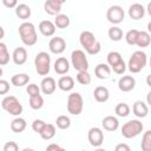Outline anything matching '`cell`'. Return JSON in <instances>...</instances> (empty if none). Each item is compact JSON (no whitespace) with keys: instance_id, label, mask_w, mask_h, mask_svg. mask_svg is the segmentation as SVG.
<instances>
[{"instance_id":"obj_1","label":"cell","mask_w":151,"mask_h":151,"mask_svg":"<svg viewBox=\"0 0 151 151\" xmlns=\"http://www.w3.org/2000/svg\"><path fill=\"white\" fill-rule=\"evenodd\" d=\"M79 42H80L81 47H84L85 52L91 55L98 54L101 50L100 42L97 40V38L94 37V34L91 31H83L79 35Z\"/></svg>"},{"instance_id":"obj_2","label":"cell","mask_w":151,"mask_h":151,"mask_svg":"<svg viewBox=\"0 0 151 151\" xmlns=\"http://www.w3.org/2000/svg\"><path fill=\"white\" fill-rule=\"evenodd\" d=\"M18 31H19V35H20L21 41L26 46H33V45L37 44V41H38V34H37L35 26L32 22L24 21L22 24H20Z\"/></svg>"},{"instance_id":"obj_3","label":"cell","mask_w":151,"mask_h":151,"mask_svg":"<svg viewBox=\"0 0 151 151\" xmlns=\"http://www.w3.org/2000/svg\"><path fill=\"white\" fill-rule=\"evenodd\" d=\"M147 64V55L144 51H136L131 54L129 63H127V68L131 73H138L140 72Z\"/></svg>"},{"instance_id":"obj_4","label":"cell","mask_w":151,"mask_h":151,"mask_svg":"<svg viewBox=\"0 0 151 151\" xmlns=\"http://www.w3.org/2000/svg\"><path fill=\"white\" fill-rule=\"evenodd\" d=\"M143 129H144V125L139 119H131L122 126L120 132L124 138L131 139V138H134L138 134H140L143 132Z\"/></svg>"},{"instance_id":"obj_5","label":"cell","mask_w":151,"mask_h":151,"mask_svg":"<svg viewBox=\"0 0 151 151\" xmlns=\"http://www.w3.org/2000/svg\"><path fill=\"white\" fill-rule=\"evenodd\" d=\"M34 66H35V71L39 76L47 77V74L50 73V70H51V55L44 51L37 53V55L34 58Z\"/></svg>"},{"instance_id":"obj_6","label":"cell","mask_w":151,"mask_h":151,"mask_svg":"<svg viewBox=\"0 0 151 151\" xmlns=\"http://www.w3.org/2000/svg\"><path fill=\"white\" fill-rule=\"evenodd\" d=\"M1 107L2 110H5L7 113L19 117L22 113V104L19 101V99L15 96H6L4 97V99L1 100Z\"/></svg>"},{"instance_id":"obj_7","label":"cell","mask_w":151,"mask_h":151,"mask_svg":"<svg viewBox=\"0 0 151 151\" xmlns=\"http://www.w3.org/2000/svg\"><path fill=\"white\" fill-rule=\"evenodd\" d=\"M66 107H67L68 113H71L72 116H79L84 109V100H83L81 94L79 92L70 93L67 97Z\"/></svg>"},{"instance_id":"obj_8","label":"cell","mask_w":151,"mask_h":151,"mask_svg":"<svg viewBox=\"0 0 151 151\" xmlns=\"http://www.w3.org/2000/svg\"><path fill=\"white\" fill-rule=\"evenodd\" d=\"M71 63L74 70L78 72L87 71L88 70V60L83 50H74L71 53Z\"/></svg>"},{"instance_id":"obj_9","label":"cell","mask_w":151,"mask_h":151,"mask_svg":"<svg viewBox=\"0 0 151 151\" xmlns=\"http://www.w3.org/2000/svg\"><path fill=\"white\" fill-rule=\"evenodd\" d=\"M124 18H125V12H124L123 7L119 5H112L106 11V19L109 22H111L113 25H118V24L123 22Z\"/></svg>"},{"instance_id":"obj_10","label":"cell","mask_w":151,"mask_h":151,"mask_svg":"<svg viewBox=\"0 0 151 151\" xmlns=\"http://www.w3.org/2000/svg\"><path fill=\"white\" fill-rule=\"evenodd\" d=\"M87 139L90 144L94 147H100V145L104 142V132L99 127H91L87 132Z\"/></svg>"},{"instance_id":"obj_11","label":"cell","mask_w":151,"mask_h":151,"mask_svg":"<svg viewBox=\"0 0 151 151\" xmlns=\"http://www.w3.org/2000/svg\"><path fill=\"white\" fill-rule=\"evenodd\" d=\"M48 48H50L51 53L61 54L66 48V41L61 37H53L48 41Z\"/></svg>"},{"instance_id":"obj_12","label":"cell","mask_w":151,"mask_h":151,"mask_svg":"<svg viewBox=\"0 0 151 151\" xmlns=\"http://www.w3.org/2000/svg\"><path fill=\"white\" fill-rule=\"evenodd\" d=\"M64 0H46L44 2V9L50 15H58L61 11V5Z\"/></svg>"},{"instance_id":"obj_13","label":"cell","mask_w":151,"mask_h":151,"mask_svg":"<svg viewBox=\"0 0 151 151\" xmlns=\"http://www.w3.org/2000/svg\"><path fill=\"white\" fill-rule=\"evenodd\" d=\"M136 86V79L132 76H123L118 80V88L122 92H130Z\"/></svg>"},{"instance_id":"obj_14","label":"cell","mask_w":151,"mask_h":151,"mask_svg":"<svg viewBox=\"0 0 151 151\" xmlns=\"http://www.w3.org/2000/svg\"><path fill=\"white\" fill-rule=\"evenodd\" d=\"M57 88V81L53 77H44L40 83V91L44 94H52Z\"/></svg>"},{"instance_id":"obj_15","label":"cell","mask_w":151,"mask_h":151,"mask_svg":"<svg viewBox=\"0 0 151 151\" xmlns=\"http://www.w3.org/2000/svg\"><path fill=\"white\" fill-rule=\"evenodd\" d=\"M129 17L133 20H139L142 18H144L145 15V8L142 4H138V2H134L132 5H130L129 7Z\"/></svg>"},{"instance_id":"obj_16","label":"cell","mask_w":151,"mask_h":151,"mask_svg":"<svg viewBox=\"0 0 151 151\" xmlns=\"http://www.w3.org/2000/svg\"><path fill=\"white\" fill-rule=\"evenodd\" d=\"M12 60L18 66L24 65L27 61V50L25 47H17L12 53Z\"/></svg>"},{"instance_id":"obj_17","label":"cell","mask_w":151,"mask_h":151,"mask_svg":"<svg viewBox=\"0 0 151 151\" xmlns=\"http://www.w3.org/2000/svg\"><path fill=\"white\" fill-rule=\"evenodd\" d=\"M132 112L137 118H144L149 113V106L143 100H136L132 105Z\"/></svg>"},{"instance_id":"obj_18","label":"cell","mask_w":151,"mask_h":151,"mask_svg":"<svg viewBox=\"0 0 151 151\" xmlns=\"http://www.w3.org/2000/svg\"><path fill=\"white\" fill-rule=\"evenodd\" d=\"M38 28H39L40 33L44 37H53L54 33H55V26H54L53 21H51V20H42V21H40Z\"/></svg>"},{"instance_id":"obj_19","label":"cell","mask_w":151,"mask_h":151,"mask_svg":"<svg viewBox=\"0 0 151 151\" xmlns=\"http://www.w3.org/2000/svg\"><path fill=\"white\" fill-rule=\"evenodd\" d=\"M53 67H54L55 73H58V74H60V76H64V74H66V73L68 72V70H70V63H68V60H67L65 57H59V58L54 61Z\"/></svg>"},{"instance_id":"obj_20","label":"cell","mask_w":151,"mask_h":151,"mask_svg":"<svg viewBox=\"0 0 151 151\" xmlns=\"http://www.w3.org/2000/svg\"><path fill=\"white\" fill-rule=\"evenodd\" d=\"M101 126L104 127V130L113 132L119 127V120L114 116H106L101 120Z\"/></svg>"},{"instance_id":"obj_21","label":"cell","mask_w":151,"mask_h":151,"mask_svg":"<svg viewBox=\"0 0 151 151\" xmlns=\"http://www.w3.org/2000/svg\"><path fill=\"white\" fill-rule=\"evenodd\" d=\"M57 86L64 91V92H68L71 90H73L74 87V79L70 76H61L59 79H58V83H57Z\"/></svg>"},{"instance_id":"obj_22","label":"cell","mask_w":151,"mask_h":151,"mask_svg":"<svg viewBox=\"0 0 151 151\" xmlns=\"http://www.w3.org/2000/svg\"><path fill=\"white\" fill-rule=\"evenodd\" d=\"M94 74H96V77H97L98 79H101V80L107 79V78L111 76V68H110V66H109L107 64L100 63V64H98V65L96 66V68H94Z\"/></svg>"},{"instance_id":"obj_23","label":"cell","mask_w":151,"mask_h":151,"mask_svg":"<svg viewBox=\"0 0 151 151\" xmlns=\"http://www.w3.org/2000/svg\"><path fill=\"white\" fill-rule=\"evenodd\" d=\"M93 97L98 103H105L110 98L109 88L105 86H97L93 91Z\"/></svg>"},{"instance_id":"obj_24","label":"cell","mask_w":151,"mask_h":151,"mask_svg":"<svg viewBox=\"0 0 151 151\" xmlns=\"http://www.w3.org/2000/svg\"><path fill=\"white\" fill-rule=\"evenodd\" d=\"M29 79H31L29 76L26 73H17L11 77V84L17 87H21V86H25L26 84H28Z\"/></svg>"},{"instance_id":"obj_25","label":"cell","mask_w":151,"mask_h":151,"mask_svg":"<svg viewBox=\"0 0 151 151\" xmlns=\"http://www.w3.org/2000/svg\"><path fill=\"white\" fill-rule=\"evenodd\" d=\"M31 7L26 4H18L15 7V15L21 20H27L31 17Z\"/></svg>"},{"instance_id":"obj_26","label":"cell","mask_w":151,"mask_h":151,"mask_svg":"<svg viewBox=\"0 0 151 151\" xmlns=\"http://www.w3.org/2000/svg\"><path fill=\"white\" fill-rule=\"evenodd\" d=\"M26 126H27V123H26V120H25L24 118H21V117H15V118L11 122V130H12L13 132H15V133H21V132H24L25 129H26Z\"/></svg>"},{"instance_id":"obj_27","label":"cell","mask_w":151,"mask_h":151,"mask_svg":"<svg viewBox=\"0 0 151 151\" xmlns=\"http://www.w3.org/2000/svg\"><path fill=\"white\" fill-rule=\"evenodd\" d=\"M150 42H151V35H150V33L146 32V31H139L136 45L139 46V47H147L150 45Z\"/></svg>"},{"instance_id":"obj_28","label":"cell","mask_w":151,"mask_h":151,"mask_svg":"<svg viewBox=\"0 0 151 151\" xmlns=\"http://www.w3.org/2000/svg\"><path fill=\"white\" fill-rule=\"evenodd\" d=\"M55 126L53 125V124H47L46 123V125H45V127L42 129V131L39 133L40 134V137L42 138V139H45V140H51L54 136H55Z\"/></svg>"},{"instance_id":"obj_29","label":"cell","mask_w":151,"mask_h":151,"mask_svg":"<svg viewBox=\"0 0 151 151\" xmlns=\"http://www.w3.org/2000/svg\"><path fill=\"white\" fill-rule=\"evenodd\" d=\"M106 59H107V65L110 66V68L114 67L116 65H118L119 63L123 61V57H122V54H120L119 52H117V51H112V52H110V53L107 54Z\"/></svg>"},{"instance_id":"obj_30","label":"cell","mask_w":151,"mask_h":151,"mask_svg":"<svg viewBox=\"0 0 151 151\" xmlns=\"http://www.w3.org/2000/svg\"><path fill=\"white\" fill-rule=\"evenodd\" d=\"M70 18L66 15V14H58V15H55V18H54V21H53V24H54V26H55V28L58 27V28H66V27H68L70 26Z\"/></svg>"},{"instance_id":"obj_31","label":"cell","mask_w":151,"mask_h":151,"mask_svg":"<svg viewBox=\"0 0 151 151\" xmlns=\"http://www.w3.org/2000/svg\"><path fill=\"white\" fill-rule=\"evenodd\" d=\"M9 52L7 48V45L2 41H0V66H5L9 63Z\"/></svg>"},{"instance_id":"obj_32","label":"cell","mask_w":151,"mask_h":151,"mask_svg":"<svg viewBox=\"0 0 151 151\" xmlns=\"http://www.w3.org/2000/svg\"><path fill=\"white\" fill-rule=\"evenodd\" d=\"M107 34H109V38L112 40V41H120L123 39V31L120 27L118 26H112L109 28L107 31Z\"/></svg>"},{"instance_id":"obj_33","label":"cell","mask_w":151,"mask_h":151,"mask_svg":"<svg viewBox=\"0 0 151 151\" xmlns=\"http://www.w3.org/2000/svg\"><path fill=\"white\" fill-rule=\"evenodd\" d=\"M55 125L58 129L60 130H66L71 126V119L68 116H65V114H60L55 119Z\"/></svg>"},{"instance_id":"obj_34","label":"cell","mask_w":151,"mask_h":151,"mask_svg":"<svg viewBox=\"0 0 151 151\" xmlns=\"http://www.w3.org/2000/svg\"><path fill=\"white\" fill-rule=\"evenodd\" d=\"M130 111H131V109H130V106H129L126 103H119V104H117L116 107H114L116 114H117L118 117H122V118L127 117V116L130 114Z\"/></svg>"},{"instance_id":"obj_35","label":"cell","mask_w":151,"mask_h":151,"mask_svg":"<svg viewBox=\"0 0 151 151\" xmlns=\"http://www.w3.org/2000/svg\"><path fill=\"white\" fill-rule=\"evenodd\" d=\"M142 151H151V130H146L142 137Z\"/></svg>"},{"instance_id":"obj_36","label":"cell","mask_w":151,"mask_h":151,"mask_svg":"<svg viewBox=\"0 0 151 151\" xmlns=\"http://www.w3.org/2000/svg\"><path fill=\"white\" fill-rule=\"evenodd\" d=\"M29 107L33 110H40L44 106V98L41 97V94L39 96H34V97H29Z\"/></svg>"},{"instance_id":"obj_37","label":"cell","mask_w":151,"mask_h":151,"mask_svg":"<svg viewBox=\"0 0 151 151\" xmlns=\"http://www.w3.org/2000/svg\"><path fill=\"white\" fill-rule=\"evenodd\" d=\"M76 79L80 85H88V84H91V80H92L91 79V74L87 71L78 72L77 76H76Z\"/></svg>"},{"instance_id":"obj_38","label":"cell","mask_w":151,"mask_h":151,"mask_svg":"<svg viewBox=\"0 0 151 151\" xmlns=\"http://www.w3.org/2000/svg\"><path fill=\"white\" fill-rule=\"evenodd\" d=\"M138 33H139V31H138V29H134V28L127 31L126 34H125V40H126V42H127L129 45H131V46L136 45L137 38H138Z\"/></svg>"},{"instance_id":"obj_39","label":"cell","mask_w":151,"mask_h":151,"mask_svg":"<svg viewBox=\"0 0 151 151\" xmlns=\"http://www.w3.org/2000/svg\"><path fill=\"white\" fill-rule=\"evenodd\" d=\"M26 92H27L28 97L39 96L40 94V87L37 84H28L27 87H26Z\"/></svg>"},{"instance_id":"obj_40","label":"cell","mask_w":151,"mask_h":151,"mask_svg":"<svg viewBox=\"0 0 151 151\" xmlns=\"http://www.w3.org/2000/svg\"><path fill=\"white\" fill-rule=\"evenodd\" d=\"M45 125H46V123L42 119H34L32 123V130L37 133H40L42 131V129L45 127Z\"/></svg>"},{"instance_id":"obj_41","label":"cell","mask_w":151,"mask_h":151,"mask_svg":"<svg viewBox=\"0 0 151 151\" xmlns=\"http://www.w3.org/2000/svg\"><path fill=\"white\" fill-rule=\"evenodd\" d=\"M111 71H113L116 74H124V72L126 71V64H125V61L123 60L122 63H119L118 65H116L114 67H112Z\"/></svg>"},{"instance_id":"obj_42","label":"cell","mask_w":151,"mask_h":151,"mask_svg":"<svg viewBox=\"0 0 151 151\" xmlns=\"http://www.w3.org/2000/svg\"><path fill=\"white\" fill-rule=\"evenodd\" d=\"M2 151H19V146L15 142L9 140V142L5 143V145L2 147Z\"/></svg>"},{"instance_id":"obj_43","label":"cell","mask_w":151,"mask_h":151,"mask_svg":"<svg viewBox=\"0 0 151 151\" xmlns=\"http://www.w3.org/2000/svg\"><path fill=\"white\" fill-rule=\"evenodd\" d=\"M9 92V83L5 79H0V94H7Z\"/></svg>"},{"instance_id":"obj_44","label":"cell","mask_w":151,"mask_h":151,"mask_svg":"<svg viewBox=\"0 0 151 151\" xmlns=\"http://www.w3.org/2000/svg\"><path fill=\"white\" fill-rule=\"evenodd\" d=\"M45 151H66V150L64 147H61L60 145L55 144V143H51V144L47 145V147H46Z\"/></svg>"},{"instance_id":"obj_45","label":"cell","mask_w":151,"mask_h":151,"mask_svg":"<svg viewBox=\"0 0 151 151\" xmlns=\"http://www.w3.org/2000/svg\"><path fill=\"white\" fill-rule=\"evenodd\" d=\"M114 151H131V147L126 143H119L116 145Z\"/></svg>"},{"instance_id":"obj_46","label":"cell","mask_w":151,"mask_h":151,"mask_svg":"<svg viewBox=\"0 0 151 151\" xmlns=\"http://www.w3.org/2000/svg\"><path fill=\"white\" fill-rule=\"evenodd\" d=\"M2 4L7 8H15L18 6V1L17 0H2Z\"/></svg>"},{"instance_id":"obj_47","label":"cell","mask_w":151,"mask_h":151,"mask_svg":"<svg viewBox=\"0 0 151 151\" xmlns=\"http://www.w3.org/2000/svg\"><path fill=\"white\" fill-rule=\"evenodd\" d=\"M5 37V29L2 28V26H0V40Z\"/></svg>"},{"instance_id":"obj_48","label":"cell","mask_w":151,"mask_h":151,"mask_svg":"<svg viewBox=\"0 0 151 151\" xmlns=\"http://www.w3.org/2000/svg\"><path fill=\"white\" fill-rule=\"evenodd\" d=\"M147 13L151 15V1L147 4Z\"/></svg>"},{"instance_id":"obj_49","label":"cell","mask_w":151,"mask_h":151,"mask_svg":"<svg viewBox=\"0 0 151 151\" xmlns=\"http://www.w3.org/2000/svg\"><path fill=\"white\" fill-rule=\"evenodd\" d=\"M21 151H35V150L32 149V147H25V149H22Z\"/></svg>"},{"instance_id":"obj_50","label":"cell","mask_w":151,"mask_h":151,"mask_svg":"<svg viewBox=\"0 0 151 151\" xmlns=\"http://www.w3.org/2000/svg\"><path fill=\"white\" fill-rule=\"evenodd\" d=\"M94 151H106V150H105V149H103V147H97Z\"/></svg>"},{"instance_id":"obj_51","label":"cell","mask_w":151,"mask_h":151,"mask_svg":"<svg viewBox=\"0 0 151 151\" xmlns=\"http://www.w3.org/2000/svg\"><path fill=\"white\" fill-rule=\"evenodd\" d=\"M2 73H4V71H2V68H1V66H0V79H1V77H2Z\"/></svg>"},{"instance_id":"obj_52","label":"cell","mask_w":151,"mask_h":151,"mask_svg":"<svg viewBox=\"0 0 151 151\" xmlns=\"http://www.w3.org/2000/svg\"><path fill=\"white\" fill-rule=\"evenodd\" d=\"M81 151H85V150H81Z\"/></svg>"}]
</instances>
